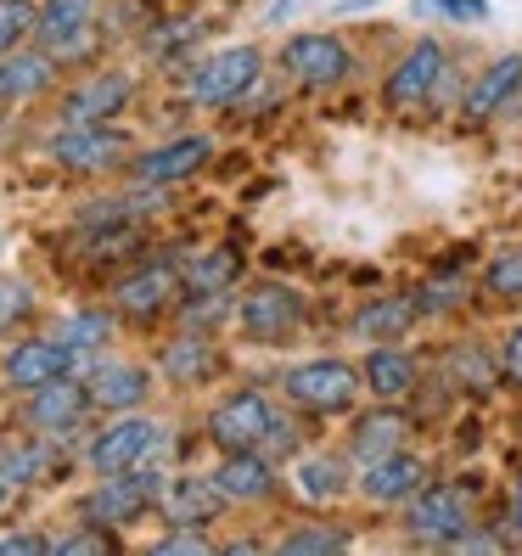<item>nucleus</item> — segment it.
<instances>
[{
    "mask_svg": "<svg viewBox=\"0 0 522 556\" xmlns=\"http://www.w3.org/2000/svg\"><path fill=\"white\" fill-rule=\"evenodd\" d=\"M157 478H147L141 467L136 472H107L102 489H90L85 495V522H96V529H124V522H136L147 506H157Z\"/></svg>",
    "mask_w": 522,
    "mask_h": 556,
    "instance_id": "3",
    "label": "nucleus"
},
{
    "mask_svg": "<svg viewBox=\"0 0 522 556\" xmlns=\"http://www.w3.org/2000/svg\"><path fill=\"white\" fill-rule=\"evenodd\" d=\"M360 382H366V394H377V400H405L416 388V359L405 349H371L366 366H360Z\"/></svg>",
    "mask_w": 522,
    "mask_h": 556,
    "instance_id": "21",
    "label": "nucleus"
},
{
    "mask_svg": "<svg viewBox=\"0 0 522 556\" xmlns=\"http://www.w3.org/2000/svg\"><path fill=\"white\" fill-rule=\"evenodd\" d=\"M405 529L416 540H428V545H455L467 529H472V506L461 489H449V483H421L416 495H410V511H405Z\"/></svg>",
    "mask_w": 522,
    "mask_h": 556,
    "instance_id": "2",
    "label": "nucleus"
},
{
    "mask_svg": "<svg viewBox=\"0 0 522 556\" xmlns=\"http://www.w3.org/2000/svg\"><path fill=\"white\" fill-rule=\"evenodd\" d=\"M90 23H96V0H46L35 35H40L51 51H74V46H85Z\"/></svg>",
    "mask_w": 522,
    "mask_h": 556,
    "instance_id": "20",
    "label": "nucleus"
},
{
    "mask_svg": "<svg viewBox=\"0 0 522 556\" xmlns=\"http://www.w3.org/2000/svg\"><path fill=\"white\" fill-rule=\"evenodd\" d=\"M107 332H113V320L107 315H96V309H85V315H68L62 320V343H68L74 354H90V349H102L107 343Z\"/></svg>",
    "mask_w": 522,
    "mask_h": 556,
    "instance_id": "28",
    "label": "nucleus"
},
{
    "mask_svg": "<svg viewBox=\"0 0 522 556\" xmlns=\"http://www.w3.org/2000/svg\"><path fill=\"white\" fill-rule=\"evenodd\" d=\"M208 157H214V141H208V136H180V141H169V147L147 152V157L136 163V175H141L147 186H180V180L198 175Z\"/></svg>",
    "mask_w": 522,
    "mask_h": 556,
    "instance_id": "14",
    "label": "nucleus"
},
{
    "mask_svg": "<svg viewBox=\"0 0 522 556\" xmlns=\"http://www.w3.org/2000/svg\"><path fill=\"white\" fill-rule=\"evenodd\" d=\"M113 299H118L124 315H163V309L180 299V276L169 265H147V270L129 276V281H118Z\"/></svg>",
    "mask_w": 522,
    "mask_h": 556,
    "instance_id": "18",
    "label": "nucleus"
},
{
    "mask_svg": "<svg viewBox=\"0 0 522 556\" xmlns=\"http://www.w3.org/2000/svg\"><path fill=\"white\" fill-rule=\"evenodd\" d=\"M152 551H157V556H175V551H214V545H208L203 529H175V534H163Z\"/></svg>",
    "mask_w": 522,
    "mask_h": 556,
    "instance_id": "36",
    "label": "nucleus"
},
{
    "mask_svg": "<svg viewBox=\"0 0 522 556\" xmlns=\"http://www.w3.org/2000/svg\"><path fill=\"white\" fill-rule=\"evenodd\" d=\"M51 157L62 169H113L124 157V136L107 124H68L62 136L51 141Z\"/></svg>",
    "mask_w": 522,
    "mask_h": 556,
    "instance_id": "11",
    "label": "nucleus"
},
{
    "mask_svg": "<svg viewBox=\"0 0 522 556\" xmlns=\"http://www.w3.org/2000/svg\"><path fill=\"white\" fill-rule=\"evenodd\" d=\"M258 74H265V56H258L253 46H231L208 56L198 74H191V102L198 108H231L237 96H247L258 85Z\"/></svg>",
    "mask_w": 522,
    "mask_h": 556,
    "instance_id": "1",
    "label": "nucleus"
},
{
    "mask_svg": "<svg viewBox=\"0 0 522 556\" xmlns=\"http://www.w3.org/2000/svg\"><path fill=\"white\" fill-rule=\"evenodd\" d=\"M231 276H237V258L231 253H203V258H191V265H186V281L198 287V299H214V292L231 281Z\"/></svg>",
    "mask_w": 522,
    "mask_h": 556,
    "instance_id": "30",
    "label": "nucleus"
},
{
    "mask_svg": "<svg viewBox=\"0 0 522 556\" xmlns=\"http://www.w3.org/2000/svg\"><path fill=\"white\" fill-rule=\"evenodd\" d=\"M163 450V428L157 421H147V416H118L113 428L90 444V462H96V472H136V467H147L152 455Z\"/></svg>",
    "mask_w": 522,
    "mask_h": 556,
    "instance_id": "7",
    "label": "nucleus"
},
{
    "mask_svg": "<svg viewBox=\"0 0 522 556\" xmlns=\"http://www.w3.org/2000/svg\"><path fill=\"white\" fill-rule=\"evenodd\" d=\"M438 79H444V46H438V40H416V46L405 51L399 68L387 74V108L416 113V108L438 90Z\"/></svg>",
    "mask_w": 522,
    "mask_h": 556,
    "instance_id": "9",
    "label": "nucleus"
},
{
    "mask_svg": "<svg viewBox=\"0 0 522 556\" xmlns=\"http://www.w3.org/2000/svg\"><path fill=\"white\" fill-rule=\"evenodd\" d=\"M421 483H428V467H421L416 455H405V450L382 455V462H366V478H360L366 501H377V506H399V501H410Z\"/></svg>",
    "mask_w": 522,
    "mask_h": 556,
    "instance_id": "16",
    "label": "nucleus"
},
{
    "mask_svg": "<svg viewBox=\"0 0 522 556\" xmlns=\"http://www.w3.org/2000/svg\"><path fill=\"white\" fill-rule=\"evenodd\" d=\"M28 309H35V292H28V281L0 276V332H12L17 320H28Z\"/></svg>",
    "mask_w": 522,
    "mask_h": 556,
    "instance_id": "34",
    "label": "nucleus"
},
{
    "mask_svg": "<svg viewBox=\"0 0 522 556\" xmlns=\"http://www.w3.org/2000/svg\"><path fill=\"white\" fill-rule=\"evenodd\" d=\"M46 472H51V455L40 444H17V450L0 455V478L7 483H40Z\"/></svg>",
    "mask_w": 522,
    "mask_h": 556,
    "instance_id": "31",
    "label": "nucleus"
},
{
    "mask_svg": "<svg viewBox=\"0 0 522 556\" xmlns=\"http://www.w3.org/2000/svg\"><path fill=\"white\" fill-rule=\"evenodd\" d=\"M163 371H169L175 382H203L214 371V349L203 338H180V343H169V354H163Z\"/></svg>",
    "mask_w": 522,
    "mask_h": 556,
    "instance_id": "25",
    "label": "nucleus"
},
{
    "mask_svg": "<svg viewBox=\"0 0 522 556\" xmlns=\"http://www.w3.org/2000/svg\"><path fill=\"white\" fill-rule=\"evenodd\" d=\"M410 320H416V304H405V299H377V304L360 315V332H366V338H399Z\"/></svg>",
    "mask_w": 522,
    "mask_h": 556,
    "instance_id": "26",
    "label": "nucleus"
},
{
    "mask_svg": "<svg viewBox=\"0 0 522 556\" xmlns=\"http://www.w3.org/2000/svg\"><path fill=\"white\" fill-rule=\"evenodd\" d=\"M517 85H522V56L506 51L500 62H488V74H478V85L467 90V118H472V124L495 118L511 96H517Z\"/></svg>",
    "mask_w": 522,
    "mask_h": 556,
    "instance_id": "19",
    "label": "nucleus"
},
{
    "mask_svg": "<svg viewBox=\"0 0 522 556\" xmlns=\"http://www.w3.org/2000/svg\"><path fill=\"white\" fill-rule=\"evenodd\" d=\"M129 102V79L124 74H96L90 85H79L62 102V124H107L118 118V108Z\"/></svg>",
    "mask_w": 522,
    "mask_h": 556,
    "instance_id": "17",
    "label": "nucleus"
},
{
    "mask_svg": "<svg viewBox=\"0 0 522 556\" xmlns=\"http://www.w3.org/2000/svg\"><path fill=\"white\" fill-rule=\"evenodd\" d=\"M237 320H242V332H247L253 343H281V338L298 332V320H304V299H298L292 287L265 281V287H253L247 299H237Z\"/></svg>",
    "mask_w": 522,
    "mask_h": 556,
    "instance_id": "6",
    "label": "nucleus"
},
{
    "mask_svg": "<svg viewBox=\"0 0 522 556\" xmlns=\"http://www.w3.org/2000/svg\"><path fill=\"white\" fill-rule=\"evenodd\" d=\"M270 421H276L270 400H265V394H253V388H242V394H231L225 405H214V416H208V439H214L225 455H231V450H265Z\"/></svg>",
    "mask_w": 522,
    "mask_h": 556,
    "instance_id": "5",
    "label": "nucleus"
},
{
    "mask_svg": "<svg viewBox=\"0 0 522 556\" xmlns=\"http://www.w3.org/2000/svg\"><path fill=\"white\" fill-rule=\"evenodd\" d=\"M511 534L522 540V478H517V489H511Z\"/></svg>",
    "mask_w": 522,
    "mask_h": 556,
    "instance_id": "40",
    "label": "nucleus"
},
{
    "mask_svg": "<svg viewBox=\"0 0 522 556\" xmlns=\"http://www.w3.org/2000/svg\"><path fill=\"white\" fill-rule=\"evenodd\" d=\"M276 551L287 556H320V551H348V534L343 529H298V534H287Z\"/></svg>",
    "mask_w": 522,
    "mask_h": 556,
    "instance_id": "32",
    "label": "nucleus"
},
{
    "mask_svg": "<svg viewBox=\"0 0 522 556\" xmlns=\"http://www.w3.org/2000/svg\"><path fill=\"white\" fill-rule=\"evenodd\" d=\"M85 405H90V388L74 382V377H56V382H46V388L28 394V421H35L40 433H68L74 421L85 416Z\"/></svg>",
    "mask_w": 522,
    "mask_h": 556,
    "instance_id": "15",
    "label": "nucleus"
},
{
    "mask_svg": "<svg viewBox=\"0 0 522 556\" xmlns=\"http://www.w3.org/2000/svg\"><path fill=\"white\" fill-rule=\"evenodd\" d=\"M56 377H74V349L62 338H28L7 354V382L23 388V394H35V388H46Z\"/></svg>",
    "mask_w": 522,
    "mask_h": 556,
    "instance_id": "10",
    "label": "nucleus"
},
{
    "mask_svg": "<svg viewBox=\"0 0 522 556\" xmlns=\"http://www.w3.org/2000/svg\"><path fill=\"white\" fill-rule=\"evenodd\" d=\"M214 483L225 501H270L276 495V467L265 450H231L214 467Z\"/></svg>",
    "mask_w": 522,
    "mask_h": 556,
    "instance_id": "13",
    "label": "nucleus"
},
{
    "mask_svg": "<svg viewBox=\"0 0 522 556\" xmlns=\"http://www.w3.org/2000/svg\"><path fill=\"white\" fill-rule=\"evenodd\" d=\"M500 359H506V377H511V382H522V326H517V332L506 338Z\"/></svg>",
    "mask_w": 522,
    "mask_h": 556,
    "instance_id": "39",
    "label": "nucleus"
},
{
    "mask_svg": "<svg viewBox=\"0 0 522 556\" xmlns=\"http://www.w3.org/2000/svg\"><path fill=\"white\" fill-rule=\"evenodd\" d=\"M157 506L175 529H208V522L219 517V506H225V495H219L214 478H169L157 489Z\"/></svg>",
    "mask_w": 522,
    "mask_h": 556,
    "instance_id": "12",
    "label": "nucleus"
},
{
    "mask_svg": "<svg viewBox=\"0 0 522 556\" xmlns=\"http://www.w3.org/2000/svg\"><path fill=\"white\" fill-rule=\"evenodd\" d=\"M281 388L298 410H343L360 394V371L343 366V359H309V366H292Z\"/></svg>",
    "mask_w": 522,
    "mask_h": 556,
    "instance_id": "4",
    "label": "nucleus"
},
{
    "mask_svg": "<svg viewBox=\"0 0 522 556\" xmlns=\"http://www.w3.org/2000/svg\"><path fill=\"white\" fill-rule=\"evenodd\" d=\"M152 394V377L141 366H102L90 377V405L102 410H136Z\"/></svg>",
    "mask_w": 522,
    "mask_h": 556,
    "instance_id": "23",
    "label": "nucleus"
},
{
    "mask_svg": "<svg viewBox=\"0 0 522 556\" xmlns=\"http://www.w3.org/2000/svg\"><path fill=\"white\" fill-rule=\"evenodd\" d=\"M23 551H51V540H40V534H7L0 540V556H23Z\"/></svg>",
    "mask_w": 522,
    "mask_h": 556,
    "instance_id": "38",
    "label": "nucleus"
},
{
    "mask_svg": "<svg viewBox=\"0 0 522 556\" xmlns=\"http://www.w3.org/2000/svg\"><path fill=\"white\" fill-rule=\"evenodd\" d=\"M7 489H12V483H7V478H0V506H7Z\"/></svg>",
    "mask_w": 522,
    "mask_h": 556,
    "instance_id": "41",
    "label": "nucleus"
},
{
    "mask_svg": "<svg viewBox=\"0 0 522 556\" xmlns=\"http://www.w3.org/2000/svg\"><path fill=\"white\" fill-rule=\"evenodd\" d=\"M51 85V56L46 51H7L0 56V102H28Z\"/></svg>",
    "mask_w": 522,
    "mask_h": 556,
    "instance_id": "24",
    "label": "nucleus"
},
{
    "mask_svg": "<svg viewBox=\"0 0 522 556\" xmlns=\"http://www.w3.org/2000/svg\"><path fill=\"white\" fill-rule=\"evenodd\" d=\"M35 23H40L35 0H0V56L17 51L28 35H35Z\"/></svg>",
    "mask_w": 522,
    "mask_h": 556,
    "instance_id": "27",
    "label": "nucleus"
},
{
    "mask_svg": "<svg viewBox=\"0 0 522 556\" xmlns=\"http://www.w3.org/2000/svg\"><path fill=\"white\" fill-rule=\"evenodd\" d=\"M281 68L298 79V85H315L320 90V85H343L348 68H354V56L332 35H298V40L281 46Z\"/></svg>",
    "mask_w": 522,
    "mask_h": 556,
    "instance_id": "8",
    "label": "nucleus"
},
{
    "mask_svg": "<svg viewBox=\"0 0 522 556\" xmlns=\"http://www.w3.org/2000/svg\"><path fill=\"white\" fill-rule=\"evenodd\" d=\"M51 551H68V556H74V551H79V556H85V551H113V534H107V529H96V522H85L79 534L51 540Z\"/></svg>",
    "mask_w": 522,
    "mask_h": 556,
    "instance_id": "35",
    "label": "nucleus"
},
{
    "mask_svg": "<svg viewBox=\"0 0 522 556\" xmlns=\"http://www.w3.org/2000/svg\"><path fill=\"white\" fill-rule=\"evenodd\" d=\"M483 287L495 292V299H522V248H511V253H500L495 265H488V276H483Z\"/></svg>",
    "mask_w": 522,
    "mask_h": 556,
    "instance_id": "33",
    "label": "nucleus"
},
{
    "mask_svg": "<svg viewBox=\"0 0 522 556\" xmlns=\"http://www.w3.org/2000/svg\"><path fill=\"white\" fill-rule=\"evenodd\" d=\"M405 433H410V421H405L399 410H387V400H382V410H371V416L354 421L348 450L360 455V462H382V455H394V450L405 444Z\"/></svg>",
    "mask_w": 522,
    "mask_h": 556,
    "instance_id": "22",
    "label": "nucleus"
},
{
    "mask_svg": "<svg viewBox=\"0 0 522 556\" xmlns=\"http://www.w3.org/2000/svg\"><path fill=\"white\" fill-rule=\"evenodd\" d=\"M298 489L309 501H338L348 489V472H343V462H304L298 467Z\"/></svg>",
    "mask_w": 522,
    "mask_h": 556,
    "instance_id": "29",
    "label": "nucleus"
},
{
    "mask_svg": "<svg viewBox=\"0 0 522 556\" xmlns=\"http://www.w3.org/2000/svg\"><path fill=\"white\" fill-rule=\"evenodd\" d=\"M416 12H449V17H488L483 0H416Z\"/></svg>",
    "mask_w": 522,
    "mask_h": 556,
    "instance_id": "37",
    "label": "nucleus"
}]
</instances>
